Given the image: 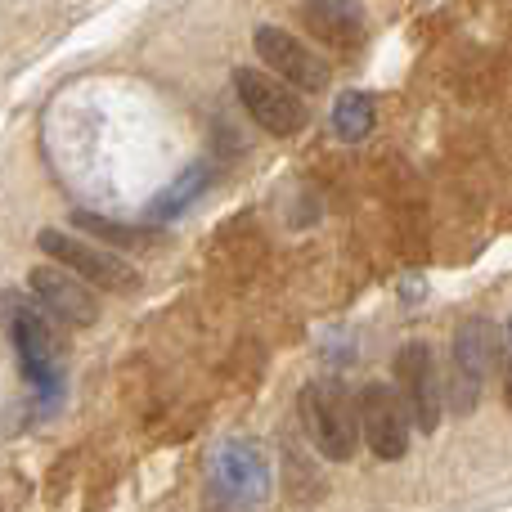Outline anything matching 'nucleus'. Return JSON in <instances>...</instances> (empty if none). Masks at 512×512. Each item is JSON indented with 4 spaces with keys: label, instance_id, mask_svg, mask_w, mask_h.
I'll return each mask as SVG.
<instances>
[{
    "label": "nucleus",
    "instance_id": "obj_17",
    "mask_svg": "<svg viewBox=\"0 0 512 512\" xmlns=\"http://www.w3.org/2000/svg\"><path fill=\"white\" fill-rule=\"evenodd\" d=\"M212 512H225V508H212Z\"/></svg>",
    "mask_w": 512,
    "mask_h": 512
},
{
    "label": "nucleus",
    "instance_id": "obj_3",
    "mask_svg": "<svg viewBox=\"0 0 512 512\" xmlns=\"http://www.w3.org/2000/svg\"><path fill=\"white\" fill-rule=\"evenodd\" d=\"M301 423H306L315 450L328 463H351L360 450V414H355V400L342 382L324 378L310 382L301 391Z\"/></svg>",
    "mask_w": 512,
    "mask_h": 512
},
{
    "label": "nucleus",
    "instance_id": "obj_15",
    "mask_svg": "<svg viewBox=\"0 0 512 512\" xmlns=\"http://www.w3.org/2000/svg\"><path fill=\"white\" fill-rule=\"evenodd\" d=\"M499 364H504V405H508V414H512V355L504 351V360H499Z\"/></svg>",
    "mask_w": 512,
    "mask_h": 512
},
{
    "label": "nucleus",
    "instance_id": "obj_10",
    "mask_svg": "<svg viewBox=\"0 0 512 512\" xmlns=\"http://www.w3.org/2000/svg\"><path fill=\"white\" fill-rule=\"evenodd\" d=\"M216 486L234 504H261L270 495V468L256 441H225L216 454Z\"/></svg>",
    "mask_w": 512,
    "mask_h": 512
},
{
    "label": "nucleus",
    "instance_id": "obj_5",
    "mask_svg": "<svg viewBox=\"0 0 512 512\" xmlns=\"http://www.w3.org/2000/svg\"><path fill=\"white\" fill-rule=\"evenodd\" d=\"M396 400L405 405L409 427H418L423 436H432L441 427L445 414V387H441V369L427 342H405L396 351Z\"/></svg>",
    "mask_w": 512,
    "mask_h": 512
},
{
    "label": "nucleus",
    "instance_id": "obj_1",
    "mask_svg": "<svg viewBox=\"0 0 512 512\" xmlns=\"http://www.w3.org/2000/svg\"><path fill=\"white\" fill-rule=\"evenodd\" d=\"M499 360H504V333H499L486 315L463 319L459 333H454V346H450V382H441L445 405L459 418L477 414L481 396H486V382Z\"/></svg>",
    "mask_w": 512,
    "mask_h": 512
},
{
    "label": "nucleus",
    "instance_id": "obj_7",
    "mask_svg": "<svg viewBox=\"0 0 512 512\" xmlns=\"http://www.w3.org/2000/svg\"><path fill=\"white\" fill-rule=\"evenodd\" d=\"M252 45H256V59H265L270 77H279L288 90L319 95V90H328V81H333V68H328L306 41H297L292 32H283V27H274V23L256 27Z\"/></svg>",
    "mask_w": 512,
    "mask_h": 512
},
{
    "label": "nucleus",
    "instance_id": "obj_16",
    "mask_svg": "<svg viewBox=\"0 0 512 512\" xmlns=\"http://www.w3.org/2000/svg\"><path fill=\"white\" fill-rule=\"evenodd\" d=\"M504 342H508V346H504V351L512 355V324H508V333H504Z\"/></svg>",
    "mask_w": 512,
    "mask_h": 512
},
{
    "label": "nucleus",
    "instance_id": "obj_4",
    "mask_svg": "<svg viewBox=\"0 0 512 512\" xmlns=\"http://www.w3.org/2000/svg\"><path fill=\"white\" fill-rule=\"evenodd\" d=\"M36 248L50 256V265L77 274L86 288H104V292H135L140 288V274H135L122 256H113L108 248H99V243H90V239H77V234H63V230H41L36 234Z\"/></svg>",
    "mask_w": 512,
    "mask_h": 512
},
{
    "label": "nucleus",
    "instance_id": "obj_13",
    "mask_svg": "<svg viewBox=\"0 0 512 512\" xmlns=\"http://www.w3.org/2000/svg\"><path fill=\"white\" fill-rule=\"evenodd\" d=\"M373 122H378V108H373L369 90H346V95H337V104H333V131H337V140H346V144L369 140Z\"/></svg>",
    "mask_w": 512,
    "mask_h": 512
},
{
    "label": "nucleus",
    "instance_id": "obj_12",
    "mask_svg": "<svg viewBox=\"0 0 512 512\" xmlns=\"http://www.w3.org/2000/svg\"><path fill=\"white\" fill-rule=\"evenodd\" d=\"M212 162H194V167H185L176 180H171L162 194H153V203H149V221H158V225H167V221H176V216H185L189 207L198 203V198L212 189Z\"/></svg>",
    "mask_w": 512,
    "mask_h": 512
},
{
    "label": "nucleus",
    "instance_id": "obj_8",
    "mask_svg": "<svg viewBox=\"0 0 512 512\" xmlns=\"http://www.w3.org/2000/svg\"><path fill=\"white\" fill-rule=\"evenodd\" d=\"M355 414H360V441L373 450V459L382 463H396L409 454V418L405 405L396 400V391L387 382H369L355 400Z\"/></svg>",
    "mask_w": 512,
    "mask_h": 512
},
{
    "label": "nucleus",
    "instance_id": "obj_6",
    "mask_svg": "<svg viewBox=\"0 0 512 512\" xmlns=\"http://www.w3.org/2000/svg\"><path fill=\"white\" fill-rule=\"evenodd\" d=\"M234 95L248 108L252 122L261 126V131L279 135V140H288V135H297L301 126H306V104H301V95L261 68H234Z\"/></svg>",
    "mask_w": 512,
    "mask_h": 512
},
{
    "label": "nucleus",
    "instance_id": "obj_11",
    "mask_svg": "<svg viewBox=\"0 0 512 512\" xmlns=\"http://www.w3.org/2000/svg\"><path fill=\"white\" fill-rule=\"evenodd\" d=\"M301 23L333 50H360L364 45V14L351 0H301Z\"/></svg>",
    "mask_w": 512,
    "mask_h": 512
},
{
    "label": "nucleus",
    "instance_id": "obj_9",
    "mask_svg": "<svg viewBox=\"0 0 512 512\" xmlns=\"http://www.w3.org/2000/svg\"><path fill=\"white\" fill-rule=\"evenodd\" d=\"M32 297L54 324H72V328H90L99 324V297L77 279V274L59 270V265H36L27 274Z\"/></svg>",
    "mask_w": 512,
    "mask_h": 512
},
{
    "label": "nucleus",
    "instance_id": "obj_2",
    "mask_svg": "<svg viewBox=\"0 0 512 512\" xmlns=\"http://www.w3.org/2000/svg\"><path fill=\"white\" fill-rule=\"evenodd\" d=\"M0 319H5V333L14 342V355L23 364L27 382L50 396L63 378V342H59L54 319L36 301H27L23 292H5L0 297Z\"/></svg>",
    "mask_w": 512,
    "mask_h": 512
},
{
    "label": "nucleus",
    "instance_id": "obj_14",
    "mask_svg": "<svg viewBox=\"0 0 512 512\" xmlns=\"http://www.w3.org/2000/svg\"><path fill=\"white\" fill-rule=\"evenodd\" d=\"M72 230H81L86 239H99L108 248H144L153 239V230L144 225H122V221H108V216L95 212H72Z\"/></svg>",
    "mask_w": 512,
    "mask_h": 512
}]
</instances>
